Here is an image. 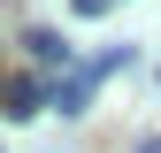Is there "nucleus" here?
I'll return each mask as SVG.
<instances>
[{"instance_id":"nucleus-2","label":"nucleus","mask_w":161,"mask_h":153,"mask_svg":"<svg viewBox=\"0 0 161 153\" xmlns=\"http://www.w3.org/2000/svg\"><path fill=\"white\" fill-rule=\"evenodd\" d=\"M46 100H54V92L38 84V76H8V107H0V115H8V123H31Z\"/></svg>"},{"instance_id":"nucleus-4","label":"nucleus","mask_w":161,"mask_h":153,"mask_svg":"<svg viewBox=\"0 0 161 153\" xmlns=\"http://www.w3.org/2000/svg\"><path fill=\"white\" fill-rule=\"evenodd\" d=\"M115 8V0H77V15H108Z\"/></svg>"},{"instance_id":"nucleus-3","label":"nucleus","mask_w":161,"mask_h":153,"mask_svg":"<svg viewBox=\"0 0 161 153\" xmlns=\"http://www.w3.org/2000/svg\"><path fill=\"white\" fill-rule=\"evenodd\" d=\"M23 46H31V61H38V69H62V76L77 69V61H69V46H62V31H46V23L23 31Z\"/></svg>"},{"instance_id":"nucleus-5","label":"nucleus","mask_w":161,"mask_h":153,"mask_svg":"<svg viewBox=\"0 0 161 153\" xmlns=\"http://www.w3.org/2000/svg\"><path fill=\"white\" fill-rule=\"evenodd\" d=\"M138 153H161V138H146V145H138Z\"/></svg>"},{"instance_id":"nucleus-1","label":"nucleus","mask_w":161,"mask_h":153,"mask_svg":"<svg viewBox=\"0 0 161 153\" xmlns=\"http://www.w3.org/2000/svg\"><path fill=\"white\" fill-rule=\"evenodd\" d=\"M123 61H130V46H108V54H92V61H77L62 84H54V107H62V115H85V107H92V84H100L108 69H123Z\"/></svg>"}]
</instances>
